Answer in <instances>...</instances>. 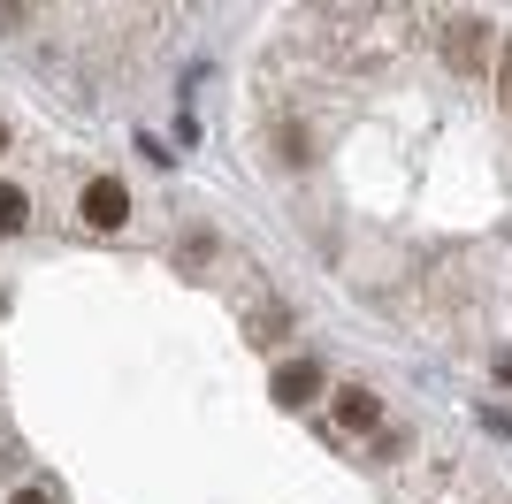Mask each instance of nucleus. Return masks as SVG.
<instances>
[{
	"label": "nucleus",
	"instance_id": "nucleus-1",
	"mask_svg": "<svg viewBox=\"0 0 512 504\" xmlns=\"http://www.w3.org/2000/svg\"><path fill=\"white\" fill-rule=\"evenodd\" d=\"M482 54H490V23L467 16V8H459V16H444V62H451V69H482Z\"/></svg>",
	"mask_w": 512,
	"mask_h": 504
},
{
	"label": "nucleus",
	"instance_id": "nucleus-2",
	"mask_svg": "<svg viewBox=\"0 0 512 504\" xmlns=\"http://www.w3.org/2000/svg\"><path fill=\"white\" fill-rule=\"evenodd\" d=\"M85 222H92V230H123V222H130V191L115 184V176H92V184H85Z\"/></svg>",
	"mask_w": 512,
	"mask_h": 504
},
{
	"label": "nucleus",
	"instance_id": "nucleus-3",
	"mask_svg": "<svg viewBox=\"0 0 512 504\" xmlns=\"http://www.w3.org/2000/svg\"><path fill=\"white\" fill-rule=\"evenodd\" d=\"M276 398H283V405H306V398H321V367H314V359H291V367L276 375Z\"/></svg>",
	"mask_w": 512,
	"mask_h": 504
},
{
	"label": "nucleus",
	"instance_id": "nucleus-4",
	"mask_svg": "<svg viewBox=\"0 0 512 504\" xmlns=\"http://www.w3.org/2000/svg\"><path fill=\"white\" fill-rule=\"evenodd\" d=\"M337 420H344V428H360V436H367V428L383 420V398H375V390H344V398H337Z\"/></svg>",
	"mask_w": 512,
	"mask_h": 504
},
{
	"label": "nucleus",
	"instance_id": "nucleus-5",
	"mask_svg": "<svg viewBox=\"0 0 512 504\" xmlns=\"http://www.w3.org/2000/svg\"><path fill=\"white\" fill-rule=\"evenodd\" d=\"M23 222H31V199L16 184H0V230H23Z\"/></svg>",
	"mask_w": 512,
	"mask_h": 504
},
{
	"label": "nucleus",
	"instance_id": "nucleus-6",
	"mask_svg": "<svg viewBox=\"0 0 512 504\" xmlns=\"http://www.w3.org/2000/svg\"><path fill=\"white\" fill-rule=\"evenodd\" d=\"M505 54V69H497V84H505V107H512V46H497Z\"/></svg>",
	"mask_w": 512,
	"mask_h": 504
},
{
	"label": "nucleus",
	"instance_id": "nucleus-7",
	"mask_svg": "<svg viewBox=\"0 0 512 504\" xmlns=\"http://www.w3.org/2000/svg\"><path fill=\"white\" fill-rule=\"evenodd\" d=\"M8 504H46V489H16V497H8Z\"/></svg>",
	"mask_w": 512,
	"mask_h": 504
},
{
	"label": "nucleus",
	"instance_id": "nucleus-8",
	"mask_svg": "<svg viewBox=\"0 0 512 504\" xmlns=\"http://www.w3.org/2000/svg\"><path fill=\"white\" fill-rule=\"evenodd\" d=\"M497 382H512V352H497Z\"/></svg>",
	"mask_w": 512,
	"mask_h": 504
},
{
	"label": "nucleus",
	"instance_id": "nucleus-9",
	"mask_svg": "<svg viewBox=\"0 0 512 504\" xmlns=\"http://www.w3.org/2000/svg\"><path fill=\"white\" fill-rule=\"evenodd\" d=\"M0 153H8V123H0Z\"/></svg>",
	"mask_w": 512,
	"mask_h": 504
}]
</instances>
